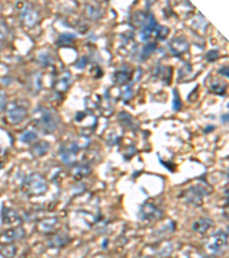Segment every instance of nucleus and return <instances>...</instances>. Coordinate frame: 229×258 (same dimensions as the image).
Segmentation results:
<instances>
[{"mask_svg": "<svg viewBox=\"0 0 229 258\" xmlns=\"http://www.w3.org/2000/svg\"><path fill=\"white\" fill-rule=\"evenodd\" d=\"M48 189V184L46 179L39 173H30L24 178L21 185V192L27 197H39L44 195Z\"/></svg>", "mask_w": 229, "mask_h": 258, "instance_id": "1", "label": "nucleus"}, {"mask_svg": "<svg viewBox=\"0 0 229 258\" xmlns=\"http://www.w3.org/2000/svg\"><path fill=\"white\" fill-rule=\"evenodd\" d=\"M33 122H35L36 126L44 133H52L57 128L60 119L53 110L45 107H39L36 110Z\"/></svg>", "mask_w": 229, "mask_h": 258, "instance_id": "2", "label": "nucleus"}, {"mask_svg": "<svg viewBox=\"0 0 229 258\" xmlns=\"http://www.w3.org/2000/svg\"><path fill=\"white\" fill-rule=\"evenodd\" d=\"M227 234L224 232H216L213 235L210 236V239L207 240V242L205 243V248L206 250L209 251L211 255H220L227 248Z\"/></svg>", "mask_w": 229, "mask_h": 258, "instance_id": "3", "label": "nucleus"}, {"mask_svg": "<svg viewBox=\"0 0 229 258\" xmlns=\"http://www.w3.org/2000/svg\"><path fill=\"white\" fill-rule=\"evenodd\" d=\"M82 148V145L78 141H71L63 145L60 149L59 155L61 161L65 164H73L77 160V154L79 153Z\"/></svg>", "mask_w": 229, "mask_h": 258, "instance_id": "4", "label": "nucleus"}, {"mask_svg": "<svg viewBox=\"0 0 229 258\" xmlns=\"http://www.w3.org/2000/svg\"><path fill=\"white\" fill-rule=\"evenodd\" d=\"M205 195H207L205 188H203L202 186H193L183 192L182 198L186 202H188L189 205L201 206L203 202V198L205 197Z\"/></svg>", "mask_w": 229, "mask_h": 258, "instance_id": "5", "label": "nucleus"}, {"mask_svg": "<svg viewBox=\"0 0 229 258\" xmlns=\"http://www.w3.org/2000/svg\"><path fill=\"white\" fill-rule=\"evenodd\" d=\"M28 115V110L26 107L18 105V103H12L8 107L6 111V118L11 124H19L22 122L23 119H26Z\"/></svg>", "mask_w": 229, "mask_h": 258, "instance_id": "6", "label": "nucleus"}, {"mask_svg": "<svg viewBox=\"0 0 229 258\" xmlns=\"http://www.w3.org/2000/svg\"><path fill=\"white\" fill-rule=\"evenodd\" d=\"M162 217V209L157 205L152 202H145L141 207L140 210V218L147 222H154Z\"/></svg>", "mask_w": 229, "mask_h": 258, "instance_id": "7", "label": "nucleus"}, {"mask_svg": "<svg viewBox=\"0 0 229 258\" xmlns=\"http://www.w3.org/2000/svg\"><path fill=\"white\" fill-rule=\"evenodd\" d=\"M24 234H26V231H24V228L21 226L3 231L0 233V244L6 245L13 243L14 241L23 238Z\"/></svg>", "mask_w": 229, "mask_h": 258, "instance_id": "8", "label": "nucleus"}, {"mask_svg": "<svg viewBox=\"0 0 229 258\" xmlns=\"http://www.w3.org/2000/svg\"><path fill=\"white\" fill-rule=\"evenodd\" d=\"M20 19L22 21L23 26H26L27 28H31L38 21V13H37L36 10H33L32 6L26 5L22 8V11H21Z\"/></svg>", "mask_w": 229, "mask_h": 258, "instance_id": "9", "label": "nucleus"}, {"mask_svg": "<svg viewBox=\"0 0 229 258\" xmlns=\"http://www.w3.org/2000/svg\"><path fill=\"white\" fill-rule=\"evenodd\" d=\"M170 49H171V52H172L173 55L179 56L183 53L188 52L189 44H188V41L186 40V38H183V37H177V38L171 40Z\"/></svg>", "mask_w": 229, "mask_h": 258, "instance_id": "10", "label": "nucleus"}, {"mask_svg": "<svg viewBox=\"0 0 229 258\" xmlns=\"http://www.w3.org/2000/svg\"><path fill=\"white\" fill-rule=\"evenodd\" d=\"M70 242V238L64 233H56V234H53L49 240L47 241V245L54 249H59L64 247Z\"/></svg>", "mask_w": 229, "mask_h": 258, "instance_id": "11", "label": "nucleus"}, {"mask_svg": "<svg viewBox=\"0 0 229 258\" xmlns=\"http://www.w3.org/2000/svg\"><path fill=\"white\" fill-rule=\"evenodd\" d=\"M3 222L7 224V225H14V224L21 223V217L15 210L5 208L3 211Z\"/></svg>", "mask_w": 229, "mask_h": 258, "instance_id": "12", "label": "nucleus"}, {"mask_svg": "<svg viewBox=\"0 0 229 258\" xmlns=\"http://www.w3.org/2000/svg\"><path fill=\"white\" fill-rule=\"evenodd\" d=\"M57 225H59V218L52 217L41 220L38 225V228L41 233H49L55 230Z\"/></svg>", "mask_w": 229, "mask_h": 258, "instance_id": "13", "label": "nucleus"}, {"mask_svg": "<svg viewBox=\"0 0 229 258\" xmlns=\"http://www.w3.org/2000/svg\"><path fill=\"white\" fill-rule=\"evenodd\" d=\"M49 148H51V144L47 141H39V143L32 146L31 154L35 157H41L48 153Z\"/></svg>", "mask_w": 229, "mask_h": 258, "instance_id": "14", "label": "nucleus"}, {"mask_svg": "<svg viewBox=\"0 0 229 258\" xmlns=\"http://www.w3.org/2000/svg\"><path fill=\"white\" fill-rule=\"evenodd\" d=\"M70 83H71V76H70V73H64L59 78V81L55 83L56 92H59V93L65 92V91L69 89Z\"/></svg>", "mask_w": 229, "mask_h": 258, "instance_id": "15", "label": "nucleus"}, {"mask_svg": "<svg viewBox=\"0 0 229 258\" xmlns=\"http://www.w3.org/2000/svg\"><path fill=\"white\" fill-rule=\"evenodd\" d=\"M212 226V220L209 218H201L194 222L193 230L197 233H205Z\"/></svg>", "mask_w": 229, "mask_h": 258, "instance_id": "16", "label": "nucleus"}, {"mask_svg": "<svg viewBox=\"0 0 229 258\" xmlns=\"http://www.w3.org/2000/svg\"><path fill=\"white\" fill-rule=\"evenodd\" d=\"M91 171H92V169L90 165H86V164L77 165L72 169V176H73V178H76L79 180V179H83V178L89 176Z\"/></svg>", "mask_w": 229, "mask_h": 258, "instance_id": "17", "label": "nucleus"}, {"mask_svg": "<svg viewBox=\"0 0 229 258\" xmlns=\"http://www.w3.org/2000/svg\"><path fill=\"white\" fill-rule=\"evenodd\" d=\"M16 252H18V247L13 243L4 245V247L0 249V255L4 258H14Z\"/></svg>", "mask_w": 229, "mask_h": 258, "instance_id": "18", "label": "nucleus"}, {"mask_svg": "<svg viewBox=\"0 0 229 258\" xmlns=\"http://www.w3.org/2000/svg\"><path fill=\"white\" fill-rule=\"evenodd\" d=\"M37 139H38V135H37L33 130L24 131L22 135L20 136V140L24 144H32L35 143V141H37Z\"/></svg>", "mask_w": 229, "mask_h": 258, "instance_id": "19", "label": "nucleus"}, {"mask_svg": "<svg viewBox=\"0 0 229 258\" xmlns=\"http://www.w3.org/2000/svg\"><path fill=\"white\" fill-rule=\"evenodd\" d=\"M115 81L119 83V84H124V83H126L130 81L131 78V74L127 72V70H119V72H117L115 74Z\"/></svg>", "mask_w": 229, "mask_h": 258, "instance_id": "20", "label": "nucleus"}, {"mask_svg": "<svg viewBox=\"0 0 229 258\" xmlns=\"http://www.w3.org/2000/svg\"><path fill=\"white\" fill-rule=\"evenodd\" d=\"M210 86L211 90L216 94H223L224 91H226V86L223 85V83H220L218 80H215V83H212Z\"/></svg>", "mask_w": 229, "mask_h": 258, "instance_id": "21", "label": "nucleus"}, {"mask_svg": "<svg viewBox=\"0 0 229 258\" xmlns=\"http://www.w3.org/2000/svg\"><path fill=\"white\" fill-rule=\"evenodd\" d=\"M169 29L166 28V27H161V26H157V28H156V30H155V36L157 37V39H162V40H164L166 37H168V35H169Z\"/></svg>", "mask_w": 229, "mask_h": 258, "instance_id": "22", "label": "nucleus"}, {"mask_svg": "<svg viewBox=\"0 0 229 258\" xmlns=\"http://www.w3.org/2000/svg\"><path fill=\"white\" fill-rule=\"evenodd\" d=\"M73 39H74V36L65 33V35H61L59 37V41H57V44H59V45H69V44L72 43Z\"/></svg>", "mask_w": 229, "mask_h": 258, "instance_id": "23", "label": "nucleus"}, {"mask_svg": "<svg viewBox=\"0 0 229 258\" xmlns=\"http://www.w3.org/2000/svg\"><path fill=\"white\" fill-rule=\"evenodd\" d=\"M87 14H89L90 18H92L93 20L99 19L100 15H101V13H100V11L98 10V8L93 7V6H89V8H87Z\"/></svg>", "mask_w": 229, "mask_h": 258, "instance_id": "24", "label": "nucleus"}, {"mask_svg": "<svg viewBox=\"0 0 229 258\" xmlns=\"http://www.w3.org/2000/svg\"><path fill=\"white\" fill-rule=\"evenodd\" d=\"M173 109L179 110L181 108V100L177 93V90H173Z\"/></svg>", "mask_w": 229, "mask_h": 258, "instance_id": "25", "label": "nucleus"}, {"mask_svg": "<svg viewBox=\"0 0 229 258\" xmlns=\"http://www.w3.org/2000/svg\"><path fill=\"white\" fill-rule=\"evenodd\" d=\"M155 43H152V44H149V45H147V46L145 47H143L142 48V59L144 60V59H147V57L150 55V53L154 51V49H155Z\"/></svg>", "mask_w": 229, "mask_h": 258, "instance_id": "26", "label": "nucleus"}, {"mask_svg": "<svg viewBox=\"0 0 229 258\" xmlns=\"http://www.w3.org/2000/svg\"><path fill=\"white\" fill-rule=\"evenodd\" d=\"M8 35V28L4 22H0V41L4 40Z\"/></svg>", "mask_w": 229, "mask_h": 258, "instance_id": "27", "label": "nucleus"}, {"mask_svg": "<svg viewBox=\"0 0 229 258\" xmlns=\"http://www.w3.org/2000/svg\"><path fill=\"white\" fill-rule=\"evenodd\" d=\"M7 105V97L5 93L0 92V111H3L5 109V107Z\"/></svg>", "mask_w": 229, "mask_h": 258, "instance_id": "28", "label": "nucleus"}, {"mask_svg": "<svg viewBox=\"0 0 229 258\" xmlns=\"http://www.w3.org/2000/svg\"><path fill=\"white\" fill-rule=\"evenodd\" d=\"M216 57H218V52H216V51H210L209 53H207V55H206V60L207 61H214V60H216Z\"/></svg>", "mask_w": 229, "mask_h": 258, "instance_id": "29", "label": "nucleus"}, {"mask_svg": "<svg viewBox=\"0 0 229 258\" xmlns=\"http://www.w3.org/2000/svg\"><path fill=\"white\" fill-rule=\"evenodd\" d=\"M134 258H151V257H148V256H137V257H134Z\"/></svg>", "mask_w": 229, "mask_h": 258, "instance_id": "30", "label": "nucleus"}]
</instances>
